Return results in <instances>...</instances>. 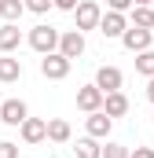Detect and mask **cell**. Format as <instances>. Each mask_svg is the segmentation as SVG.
I'll return each instance as SVG.
<instances>
[{"label": "cell", "instance_id": "obj_1", "mask_svg": "<svg viewBox=\"0 0 154 158\" xmlns=\"http://www.w3.org/2000/svg\"><path fill=\"white\" fill-rule=\"evenodd\" d=\"M59 30L55 26H48V22H40V26H33L30 33H26V44L33 48V52H40V55H48V52H59Z\"/></svg>", "mask_w": 154, "mask_h": 158}, {"label": "cell", "instance_id": "obj_2", "mask_svg": "<svg viewBox=\"0 0 154 158\" xmlns=\"http://www.w3.org/2000/svg\"><path fill=\"white\" fill-rule=\"evenodd\" d=\"M70 66H74V59H66L63 52L40 55V74H44L48 81H66V77H70Z\"/></svg>", "mask_w": 154, "mask_h": 158}, {"label": "cell", "instance_id": "obj_3", "mask_svg": "<svg viewBox=\"0 0 154 158\" xmlns=\"http://www.w3.org/2000/svg\"><path fill=\"white\" fill-rule=\"evenodd\" d=\"M74 30H81V33H84V30H99V22H103V7H99V4H95V0H81V4H77V11H74Z\"/></svg>", "mask_w": 154, "mask_h": 158}, {"label": "cell", "instance_id": "obj_4", "mask_svg": "<svg viewBox=\"0 0 154 158\" xmlns=\"http://www.w3.org/2000/svg\"><path fill=\"white\" fill-rule=\"evenodd\" d=\"M103 103H107V92H103L95 81L77 88V110H84V114H95V110H103Z\"/></svg>", "mask_w": 154, "mask_h": 158}, {"label": "cell", "instance_id": "obj_5", "mask_svg": "<svg viewBox=\"0 0 154 158\" xmlns=\"http://www.w3.org/2000/svg\"><path fill=\"white\" fill-rule=\"evenodd\" d=\"M121 44H125V52L140 55V52H147V48L154 44V30H143V26H128V30H125V37H121Z\"/></svg>", "mask_w": 154, "mask_h": 158}, {"label": "cell", "instance_id": "obj_6", "mask_svg": "<svg viewBox=\"0 0 154 158\" xmlns=\"http://www.w3.org/2000/svg\"><path fill=\"white\" fill-rule=\"evenodd\" d=\"M128 26H132V22H128L125 11H110V7H107V11H103V22H99V33H103V37H117V40H121Z\"/></svg>", "mask_w": 154, "mask_h": 158}, {"label": "cell", "instance_id": "obj_7", "mask_svg": "<svg viewBox=\"0 0 154 158\" xmlns=\"http://www.w3.org/2000/svg\"><path fill=\"white\" fill-rule=\"evenodd\" d=\"M18 136H22V143H44L48 140V118H26L18 125Z\"/></svg>", "mask_w": 154, "mask_h": 158}, {"label": "cell", "instance_id": "obj_8", "mask_svg": "<svg viewBox=\"0 0 154 158\" xmlns=\"http://www.w3.org/2000/svg\"><path fill=\"white\" fill-rule=\"evenodd\" d=\"M26 118H30V107H26L22 99H4V103H0V121H4V125L18 129Z\"/></svg>", "mask_w": 154, "mask_h": 158}, {"label": "cell", "instance_id": "obj_9", "mask_svg": "<svg viewBox=\"0 0 154 158\" xmlns=\"http://www.w3.org/2000/svg\"><path fill=\"white\" fill-rule=\"evenodd\" d=\"M84 129H88V136L107 140V136H110V129H114V118H110L107 110H95V114H88V118H84Z\"/></svg>", "mask_w": 154, "mask_h": 158}, {"label": "cell", "instance_id": "obj_10", "mask_svg": "<svg viewBox=\"0 0 154 158\" xmlns=\"http://www.w3.org/2000/svg\"><path fill=\"white\" fill-rule=\"evenodd\" d=\"M59 52H63L66 59H81V55H84V33H81V30H66V33L59 37Z\"/></svg>", "mask_w": 154, "mask_h": 158}, {"label": "cell", "instance_id": "obj_11", "mask_svg": "<svg viewBox=\"0 0 154 158\" xmlns=\"http://www.w3.org/2000/svg\"><path fill=\"white\" fill-rule=\"evenodd\" d=\"M95 85H99L103 92H121L125 74H121L117 66H99V70H95Z\"/></svg>", "mask_w": 154, "mask_h": 158}, {"label": "cell", "instance_id": "obj_12", "mask_svg": "<svg viewBox=\"0 0 154 158\" xmlns=\"http://www.w3.org/2000/svg\"><path fill=\"white\" fill-rule=\"evenodd\" d=\"M18 44H22V30H18V22H4V26H0V55L18 52Z\"/></svg>", "mask_w": 154, "mask_h": 158}, {"label": "cell", "instance_id": "obj_13", "mask_svg": "<svg viewBox=\"0 0 154 158\" xmlns=\"http://www.w3.org/2000/svg\"><path fill=\"white\" fill-rule=\"evenodd\" d=\"M18 77H22V59H15V55H0V81H4V85H15Z\"/></svg>", "mask_w": 154, "mask_h": 158}, {"label": "cell", "instance_id": "obj_14", "mask_svg": "<svg viewBox=\"0 0 154 158\" xmlns=\"http://www.w3.org/2000/svg\"><path fill=\"white\" fill-rule=\"evenodd\" d=\"M70 136H74V129H70L66 118H48V140L51 143H66Z\"/></svg>", "mask_w": 154, "mask_h": 158}, {"label": "cell", "instance_id": "obj_15", "mask_svg": "<svg viewBox=\"0 0 154 158\" xmlns=\"http://www.w3.org/2000/svg\"><path fill=\"white\" fill-rule=\"evenodd\" d=\"M103 110H107L110 118H125V114H128V96H125V92H107Z\"/></svg>", "mask_w": 154, "mask_h": 158}, {"label": "cell", "instance_id": "obj_16", "mask_svg": "<svg viewBox=\"0 0 154 158\" xmlns=\"http://www.w3.org/2000/svg\"><path fill=\"white\" fill-rule=\"evenodd\" d=\"M128 22H132V26H143V30H154V7L151 4H136V7L128 11Z\"/></svg>", "mask_w": 154, "mask_h": 158}, {"label": "cell", "instance_id": "obj_17", "mask_svg": "<svg viewBox=\"0 0 154 158\" xmlns=\"http://www.w3.org/2000/svg\"><path fill=\"white\" fill-rule=\"evenodd\" d=\"M26 11V0H0V19L4 22H18Z\"/></svg>", "mask_w": 154, "mask_h": 158}, {"label": "cell", "instance_id": "obj_18", "mask_svg": "<svg viewBox=\"0 0 154 158\" xmlns=\"http://www.w3.org/2000/svg\"><path fill=\"white\" fill-rule=\"evenodd\" d=\"M77 158H103V147H99V140L95 136H84V140H77Z\"/></svg>", "mask_w": 154, "mask_h": 158}, {"label": "cell", "instance_id": "obj_19", "mask_svg": "<svg viewBox=\"0 0 154 158\" xmlns=\"http://www.w3.org/2000/svg\"><path fill=\"white\" fill-rule=\"evenodd\" d=\"M136 74L154 77V48H147V52H140V55H136Z\"/></svg>", "mask_w": 154, "mask_h": 158}, {"label": "cell", "instance_id": "obj_20", "mask_svg": "<svg viewBox=\"0 0 154 158\" xmlns=\"http://www.w3.org/2000/svg\"><path fill=\"white\" fill-rule=\"evenodd\" d=\"M128 155H132V151H128L125 143H107V147H103V158H128Z\"/></svg>", "mask_w": 154, "mask_h": 158}, {"label": "cell", "instance_id": "obj_21", "mask_svg": "<svg viewBox=\"0 0 154 158\" xmlns=\"http://www.w3.org/2000/svg\"><path fill=\"white\" fill-rule=\"evenodd\" d=\"M48 7H55V0H26V11H33V15H44Z\"/></svg>", "mask_w": 154, "mask_h": 158}, {"label": "cell", "instance_id": "obj_22", "mask_svg": "<svg viewBox=\"0 0 154 158\" xmlns=\"http://www.w3.org/2000/svg\"><path fill=\"white\" fill-rule=\"evenodd\" d=\"M0 158H18V143H11V140H0Z\"/></svg>", "mask_w": 154, "mask_h": 158}, {"label": "cell", "instance_id": "obj_23", "mask_svg": "<svg viewBox=\"0 0 154 158\" xmlns=\"http://www.w3.org/2000/svg\"><path fill=\"white\" fill-rule=\"evenodd\" d=\"M107 7H110V11H125V15H128L136 4H132V0H107Z\"/></svg>", "mask_w": 154, "mask_h": 158}, {"label": "cell", "instance_id": "obj_24", "mask_svg": "<svg viewBox=\"0 0 154 158\" xmlns=\"http://www.w3.org/2000/svg\"><path fill=\"white\" fill-rule=\"evenodd\" d=\"M77 4H81V0H55V7H59V11H70V15L77 11Z\"/></svg>", "mask_w": 154, "mask_h": 158}, {"label": "cell", "instance_id": "obj_25", "mask_svg": "<svg viewBox=\"0 0 154 158\" xmlns=\"http://www.w3.org/2000/svg\"><path fill=\"white\" fill-rule=\"evenodd\" d=\"M128 158H154V147H136Z\"/></svg>", "mask_w": 154, "mask_h": 158}, {"label": "cell", "instance_id": "obj_26", "mask_svg": "<svg viewBox=\"0 0 154 158\" xmlns=\"http://www.w3.org/2000/svg\"><path fill=\"white\" fill-rule=\"evenodd\" d=\"M147 99L154 103V77H147Z\"/></svg>", "mask_w": 154, "mask_h": 158}, {"label": "cell", "instance_id": "obj_27", "mask_svg": "<svg viewBox=\"0 0 154 158\" xmlns=\"http://www.w3.org/2000/svg\"><path fill=\"white\" fill-rule=\"evenodd\" d=\"M132 4H154V0H132Z\"/></svg>", "mask_w": 154, "mask_h": 158}, {"label": "cell", "instance_id": "obj_28", "mask_svg": "<svg viewBox=\"0 0 154 158\" xmlns=\"http://www.w3.org/2000/svg\"><path fill=\"white\" fill-rule=\"evenodd\" d=\"M151 121H154V114H151Z\"/></svg>", "mask_w": 154, "mask_h": 158}, {"label": "cell", "instance_id": "obj_29", "mask_svg": "<svg viewBox=\"0 0 154 158\" xmlns=\"http://www.w3.org/2000/svg\"><path fill=\"white\" fill-rule=\"evenodd\" d=\"M151 7H154V4H151Z\"/></svg>", "mask_w": 154, "mask_h": 158}]
</instances>
